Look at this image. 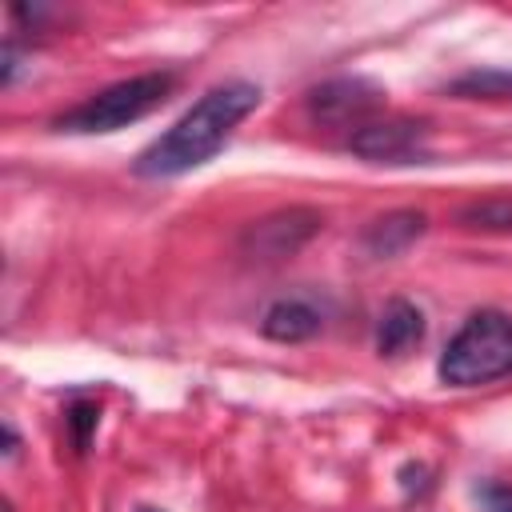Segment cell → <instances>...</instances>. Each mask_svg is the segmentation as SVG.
I'll return each instance as SVG.
<instances>
[{"label": "cell", "instance_id": "6da1fadb", "mask_svg": "<svg viewBox=\"0 0 512 512\" xmlns=\"http://www.w3.org/2000/svg\"><path fill=\"white\" fill-rule=\"evenodd\" d=\"M260 104V88L248 80H228L208 88L164 136H156L140 156H136V176H184L200 164H208L228 136L236 132V124Z\"/></svg>", "mask_w": 512, "mask_h": 512}, {"label": "cell", "instance_id": "7a4b0ae2", "mask_svg": "<svg viewBox=\"0 0 512 512\" xmlns=\"http://www.w3.org/2000/svg\"><path fill=\"white\" fill-rule=\"evenodd\" d=\"M508 372H512V316L492 308L472 312L440 356V380L452 388H476Z\"/></svg>", "mask_w": 512, "mask_h": 512}, {"label": "cell", "instance_id": "3957f363", "mask_svg": "<svg viewBox=\"0 0 512 512\" xmlns=\"http://www.w3.org/2000/svg\"><path fill=\"white\" fill-rule=\"evenodd\" d=\"M172 88H176L172 72H140L128 80H116V84L92 92L88 100H80L76 108H68L64 116H56V132L96 136V132L128 128V124L144 120L148 112H156Z\"/></svg>", "mask_w": 512, "mask_h": 512}, {"label": "cell", "instance_id": "277c9868", "mask_svg": "<svg viewBox=\"0 0 512 512\" xmlns=\"http://www.w3.org/2000/svg\"><path fill=\"white\" fill-rule=\"evenodd\" d=\"M320 224H324V216L316 208H280V212L256 220L244 232L240 248H244V256L260 260V264H276V260L292 256L296 248H304L320 232Z\"/></svg>", "mask_w": 512, "mask_h": 512}, {"label": "cell", "instance_id": "5b68a950", "mask_svg": "<svg viewBox=\"0 0 512 512\" xmlns=\"http://www.w3.org/2000/svg\"><path fill=\"white\" fill-rule=\"evenodd\" d=\"M380 104H384V88L364 80V76H336V80H324L320 88L308 92V112L316 120H328V124L360 120V116L376 112Z\"/></svg>", "mask_w": 512, "mask_h": 512}, {"label": "cell", "instance_id": "8992f818", "mask_svg": "<svg viewBox=\"0 0 512 512\" xmlns=\"http://www.w3.org/2000/svg\"><path fill=\"white\" fill-rule=\"evenodd\" d=\"M424 136L428 128L420 120H380V124H360L348 136V148L364 160L404 164L412 156H424Z\"/></svg>", "mask_w": 512, "mask_h": 512}, {"label": "cell", "instance_id": "52a82bcc", "mask_svg": "<svg viewBox=\"0 0 512 512\" xmlns=\"http://www.w3.org/2000/svg\"><path fill=\"white\" fill-rule=\"evenodd\" d=\"M420 236H424V216L412 212V208H400V212H388V216L372 220L364 228V236H360V248L368 256H376V260H388V256L404 252Z\"/></svg>", "mask_w": 512, "mask_h": 512}, {"label": "cell", "instance_id": "ba28073f", "mask_svg": "<svg viewBox=\"0 0 512 512\" xmlns=\"http://www.w3.org/2000/svg\"><path fill=\"white\" fill-rule=\"evenodd\" d=\"M260 332L268 340H280V344H300V340H312L320 332V312L304 300H276L264 312Z\"/></svg>", "mask_w": 512, "mask_h": 512}, {"label": "cell", "instance_id": "9c48e42d", "mask_svg": "<svg viewBox=\"0 0 512 512\" xmlns=\"http://www.w3.org/2000/svg\"><path fill=\"white\" fill-rule=\"evenodd\" d=\"M424 336V316L416 304L408 300H392L384 312H380V324H376V352L380 356H396L404 352L408 344H416Z\"/></svg>", "mask_w": 512, "mask_h": 512}, {"label": "cell", "instance_id": "30bf717a", "mask_svg": "<svg viewBox=\"0 0 512 512\" xmlns=\"http://www.w3.org/2000/svg\"><path fill=\"white\" fill-rule=\"evenodd\" d=\"M460 220L468 228H488V232H508L512 228V200L508 196H488V200H472Z\"/></svg>", "mask_w": 512, "mask_h": 512}, {"label": "cell", "instance_id": "8fae6325", "mask_svg": "<svg viewBox=\"0 0 512 512\" xmlns=\"http://www.w3.org/2000/svg\"><path fill=\"white\" fill-rule=\"evenodd\" d=\"M456 96H512V72H468L452 84Z\"/></svg>", "mask_w": 512, "mask_h": 512}, {"label": "cell", "instance_id": "7c38bea8", "mask_svg": "<svg viewBox=\"0 0 512 512\" xmlns=\"http://www.w3.org/2000/svg\"><path fill=\"white\" fill-rule=\"evenodd\" d=\"M64 420H68L72 444H76V448H88V440H92V432H96V424H100V408H96L92 400H76Z\"/></svg>", "mask_w": 512, "mask_h": 512}, {"label": "cell", "instance_id": "4fadbf2b", "mask_svg": "<svg viewBox=\"0 0 512 512\" xmlns=\"http://www.w3.org/2000/svg\"><path fill=\"white\" fill-rule=\"evenodd\" d=\"M476 500L484 512H512V484H496V480H484L476 488Z\"/></svg>", "mask_w": 512, "mask_h": 512}, {"label": "cell", "instance_id": "5bb4252c", "mask_svg": "<svg viewBox=\"0 0 512 512\" xmlns=\"http://www.w3.org/2000/svg\"><path fill=\"white\" fill-rule=\"evenodd\" d=\"M140 512H160V508H140Z\"/></svg>", "mask_w": 512, "mask_h": 512}]
</instances>
